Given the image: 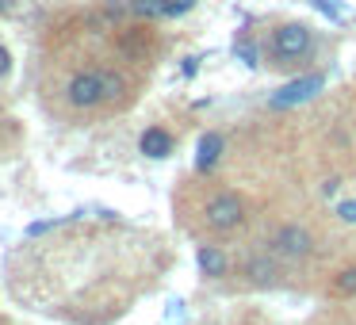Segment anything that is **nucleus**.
I'll list each match as a JSON object with an SVG mask.
<instances>
[{"label": "nucleus", "mask_w": 356, "mask_h": 325, "mask_svg": "<svg viewBox=\"0 0 356 325\" xmlns=\"http://www.w3.org/2000/svg\"><path fill=\"white\" fill-rule=\"evenodd\" d=\"M131 96V81L111 65H92V69H77L62 88V100L70 111H100V108H115Z\"/></svg>", "instance_id": "1"}, {"label": "nucleus", "mask_w": 356, "mask_h": 325, "mask_svg": "<svg viewBox=\"0 0 356 325\" xmlns=\"http://www.w3.org/2000/svg\"><path fill=\"white\" fill-rule=\"evenodd\" d=\"M264 54H268V62L276 69H299L314 54V31L307 24H295V19L276 24L268 31V39H264Z\"/></svg>", "instance_id": "2"}, {"label": "nucleus", "mask_w": 356, "mask_h": 325, "mask_svg": "<svg viewBox=\"0 0 356 325\" xmlns=\"http://www.w3.org/2000/svg\"><path fill=\"white\" fill-rule=\"evenodd\" d=\"M245 218H249V203H245V195L234 192V188H222V192H215L207 203H203V226L215 230V233L238 230Z\"/></svg>", "instance_id": "3"}, {"label": "nucleus", "mask_w": 356, "mask_h": 325, "mask_svg": "<svg viewBox=\"0 0 356 325\" xmlns=\"http://www.w3.org/2000/svg\"><path fill=\"white\" fill-rule=\"evenodd\" d=\"M314 245H318L314 233H310L302 222H284V226H276L272 238H268V253H276L284 264L307 260V256L314 253Z\"/></svg>", "instance_id": "4"}, {"label": "nucleus", "mask_w": 356, "mask_h": 325, "mask_svg": "<svg viewBox=\"0 0 356 325\" xmlns=\"http://www.w3.org/2000/svg\"><path fill=\"white\" fill-rule=\"evenodd\" d=\"M241 276H245L249 283H257V287H272V283H280V276H284V260L264 249V253H257V256H245Z\"/></svg>", "instance_id": "5"}, {"label": "nucleus", "mask_w": 356, "mask_h": 325, "mask_svg": "<svg viewBox=\"0 0 356 325\" xmlns=\"http://www.w3.org/2000/svg\"><path fill=\"white\" fill-rule=\"evenodd\" d=\"M322 88V77H302V81H291V85L280 88V96H272V108H291V103H302Z\"/></svg>", "instance_id": "6"}, {"label": "nucleus", "mask_w": 356, "mask_h": 325, "mask_svg": "<svg viewBox=\"0 0 356 325\" xmlns=\"http://www.w3.org/2000/svg\"><path fill=\"white\" fill-rule=\"evenodd\" d=\"M138 149L146 157H169L172 153V134L165 131V126H149V131H142V138H138Z\"/></svg>", "instance_id": "7"}, {"label": "nucleus", "mask_w": 356, "mask_h": 325, "mask_svg": "<svg viewBox=\"0 0 356 325\" xmlns=\"http://www.w3.org/2000/svg\"><path fill=\"white\" fill-rule=\"evenodd\" d=\"M195 260H200L203 276H211V279H222V276H226V268H230V260H226V253H222L218 245H200Z\"/></svg>", "instance_id": "8"}, {"label": "nucleus", "mask_w": 356, "mask_h": 325, "mask_svg": "<svg viewBox=\"0 0 356 325\" xmlns=\"http://www.w3.org/2000/svg\"><path fill=\"white\" fill-rule=\"evenodd\" d=\"M218 153H222V134H207V138L200 142V161H195L200 172H207L211 165L218 161Z\"/></svg>", "instance_id": "9"}, {"label": "nucleus", "mask_w": 356, "mask_h": 325, "mask_svg": "<svg viewBox=\"0 0 356 325\" xmlns=\"http://www.w3.org/2000/svg\"><path fill=\"white\" fill-rule=\"evenodd\" d=\"M333 294H337V299H353L356 294V264L337 272V279H333Z\"/></svg>", "instance_id": "10"}, {"label": "nucleus", "mask_w": 356, "mask_h": 325, "mask_svg": "<svg viewBox=\"0 0 356 325\" xmlns=\"http://www.w3.org/2000/svg\"><path fill=\"white\" fill-rule=\"evenodd\" d=\"M131 12H138V16H165V0H131Z\"/></svg>", "instance_id": "11"}, {"label": "nucleus", "mask_w": 356, "mask_h": 325, "mask_svg": "<svg viewBox=\"0 0 356 325\" xmlns=\"http://www.w3.org/2000/svg\"><path fill=\"white\" fill-rule=\"evenodd\" d=\"M195 0H165V16H184V12H192Z\"/></svg>", "instance_id": "12"}, {"label": "nucleus", "mask_w": 356, "mask_h": 325, "mask_svg": "<svg viewBox=\"0 0 356 325\" xmlns=\"http://www.w3.org/2000/svg\"><path fill=\"white\" fill-rule=\"evenodd\" d=\"M337 215L345 218V222H356V199H348V203H341L337 207Z\"/></svg>", "instance_id": "13"}, {"label": "nucleus", "mask_w": 356, "mask_h": 325, "mask_svg": "<svg viewBox=\"0 0 356 325\" xmlns=\"http://www.w3.org/2000/svg\"><path fill=\"white\" fill-rule=\"evenodd\" d=\"M314 4H318V8H322L330 19H341V8H337V4H330V0H314Z\"/></svg>", "instance_id": "14"}, {"label": "nucleus", "mask_w": 356, "mask_h": 325, "mask_svg": "<svg viewBox=\"0 0 356 325\" xmlns=\"http://www.w3.org/2000/svg\"><path fill=\"white\" fill-rule=\"evenodd\" d=\"M8 73H12V54L0 47V77H8Z\"/></svg>", "instance_id": "15"}, {"label": "nucleus", "mask_w": 356, "mask_h": 325, "mask_svg": "<svg viewBox=\"0 0 356 325\" xmlns=\"http://www.w3.org/2000/svg\"><path fill=\"white\" fill-rule=\"evenodd\" d=\"M12 4H16V0H0V16H4V12L12 8Z\"/></svg>", "instance_id": "16"}, {"label": "nucleus", "mask_w": 356, "mask_h": 325, "mask_svg": "<svg viewBox=\"0 0 356 325\" xmlns=\"http://www.w3.org/2000/svg\"><path fill=\"white\" fill-rule=\"evenodd\" d=\"M0 325H8V322H4V317H0Z\"/></svg>", "instance_id": "17"}]
</instances>
